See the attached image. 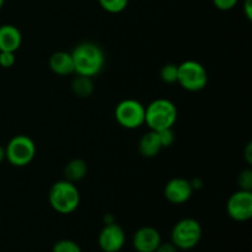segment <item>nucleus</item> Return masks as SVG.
Masks as SVG:
<instances>
[{
	"label": "nucleus",
	"instance_id": "obj_17",
	"mask_svg": "<svg viewBox=\"0 0 252 252\" xmlns=\"http://www.w3.org/2000/svg\"><path fill=\"white\" fill-rule=\"evenodd\" d=\"M129 0H98L101 7L110 14H120L127 7Z\"/></svg>",
	"mask_w": 252,
	"mask_h": 252
},
{
	"label": "nucleus",
	"instance_id": "obj_1",
	"mask_svg": "<svg viewBox=\"0 0 252 252\" xmlns=\"http://www.w3.org/2000/svg\"><path fill=\"white\" fill-rule=\"evenodd\" d=\"M71 57L74 62V73H76V75L94 78L105 65V53L101 47L93 42L78 44L71 52Z\"/></svg>",
	"mask_w": 252,
	"mask_h": 252
},
{
	"label": "nucleus",
	"instance_id": "obj_20",
	"mask_svg": "<svg viewBox=\"0 0 252 252\" xmlns=\"http://www.w3.org/2000/svg\"><path fill=\"white\" fill-rule=\"evenodd\" d=\"M239 186L240 189H245V191H252V171L250 169H245L240 172L239 175Z\"/></svg>",
	"mask_w": 252,
	"mask_h": 252
},
{
	"label": "nucleus",
	"instance_id": "obj_4",
	"mask_svg": "<svg viewBox=\"0 0 252 252\" xmlns=\"http://www.w3.org/2000/svg\"><path fill=\"white\" fill-rule=\"evenodd\" d=\"M36 157V144L29 135H15L5 148V159L15 167H25Z\"/></svg>",
	"mask_w": 252,
	"mask_h": 252
},
{
	"label": "nucleus",
	"instance_id": "obj_9",
	"mask_svg": "<svg viewBox=\"0 0 252 252\" xmlns=\"http://www.w3.org/2000/svg\"><path fill=\"white\" fill-rule=\"evenodd\" d=\"M126 244V233L118 224H105L98 235V246L103 252H120Z\"/></svg>",
	"mask_w": 252,
	"mask_h": 252
},
{
	"label": "nucleus",
	"instance_id": "obj_16",
	"mask_svg": "<svg viewBox=\"0 0 252 252\" xmlns=\"http://www.w3.org/2000/svg\"><path fill=\"white\" fill-rule=\"evenodd\" d=\"M71 90L79 97H89L93 95L95 86H94L93 78L84 75H76V78L71 81Z\"/></svg>",
	"mask_w": 252,
	"mask_h": 252
},
{
	"label": "nucleus",
	"instance_id": "obj_14",
	"mask_svg": "<svg viewBox=\"0 0 252 252\" xmlns=\"http://www.w3.org/2000/svg\"><path fill=\"white\" fill-rule=\"evenodd\" d=\"M138 149L142 157L144 158H154L157 157L160 153V150L162 149L161 142H160V138L158 132L155 130H149L148 133H145L139 140V144H138Z\"/></svg>",
	"mask_w": 252,
	"mask_h": 252
},
{
	"label": "nucleus",
	"instance_id": "obj_28",
	"mask_svg": "<svg viewBox=\"0 0 252 252\" xmlns=\"http://www.w3.org/2000/svg\"><path fill=\"white\" fill-rule=\"evenodd\" d=\"M4 2H5V0H0V9H1V7L4 6Z\"/></svg>",
	"mask_w": 252,
	"mask_h": 252
},
{
	"label": "nucleus",
	"instance_id": "obj_26",
	"mask_svg": "<svg viewBox=\"0 0 252 252\" xmlns=\"http://www.w3.org/2000/svg\"><path fill=\"white\" fill-rule=\"evenodd\" d=\"M245 159L248 161V164H252V144L249 143L248 147L245 149Z\"/></svg>",
	"mask_w": 252,
	"mask_h": 252
},
{
	"label": "nucleus",
	"instance_id": "obj_11",
	"mask_svg": "<svg viewBox=\"0 0 252 252\" xmlns=\"http://www.w3.org/2000/svg\"><path fill=\"white\" fill-rule=\"evenodd\" d=\"M161 243L160 233L153 226H143L133 235V248L137 252H155Z\"/></svg>",
	"mask_w": 252,
	"mask_h": 252
},
{
	"label": "nucleus",
	"instance_id": "obj_23",
	"mask_svg": "<svg viewBox=\"0 0 252 252\" xmlns=\"http://www.w3.org/2000/svg\"><path fill=\"white\" fill-rule=\"evenodd\" d=\"M238 1L239 0H213V4L217 9L221 11H229L236 6Z\"/></svg>",
	"mask_w": 252,
	"mask_h": 252
},
{
	"label": "nucleus",
	"instance_id": "obj_6",
	"mask_svg": "<svg viewBox=\"0 0 252 252\" xmlns=\"http://www.w3.org/2000/svg\"><path fill=\"white\" fill-rule=\"evenodd\" d=\"M177 83L187 91H201L208 83L206 68L196 61H186L179 65Z\"/></svg>",
	"mask_w": 252,
	"mask_h": 252
},
{
	"label": "nucleus",
	"instance_id": "obj_3",
	"mask_svg": "<svg viewBox=\"0 0 252 252\" xmlns=\"http://www.w3.org/2000/svg\"><path fill=\"white\" fill-rule=\"evenodd\" d=\"M48 201L52 208L59 214H70L80 204V193L73 182L68 180L57 181L49 189Z\"/></svg>",
	"mask_w": 252,
	"mask_h": 252
},
{
	"label": "nucleus",
	"instance_id": "obj_18",
	"mask_svg": "<svg viewBox=\"0 0 252 252\" xmlns=\"http://www.w3.org/2000/svg\"><path fill=\"white\" fill-rule=\"evenodd\" d=\"M177 71H179V65L171 63L165 64L160 69V78L166 84L177 83Z\"/></svg>",
	"mask_w": 252,
	"mask_h": 252
},
{
	"label": "nucleus",
	"instance_id": "obj_12",
	"mask_svg": "<svg viewBox=\"0 0 252 252\" xmlns=\"http://www.w3.org/2000/svg\"><path fill=\"white\" fill-rule=\"evenodd\" d=\"M22 36L14 25L0 26V52H16L21 47Z\"/></svg>",
	"mask_w": 252,
	"mask_h": 252
},
{
	"label": "nucleus",
	"instance_id": "obj_8",
	"mask_svg": "<svg viewBox=\"0 0 252 252\" xmlns=\"http://www.w3.org/2000/svg\"><path fill=\"white\" fill-rule=\"evenodd\" d=\"M228 216L235 221H248L252 218V191L239 189L226 203Z\"/></svg>",
	"mask_w": 252,
	"mask_h": 252
},
{
	"label": "nucleus",
	"instance_id": "obj_7",
	"mask_svg": "<svg viewBox=\"0 0 252 252\" xmlns=\"http://www.w3.org/2000/svg\"><path fill=\"white\" fill-rule=\"evenodd\" d=\"M115 118L121 127L137 129L145 122V107L139 101L126 98L116 106Z\"/></svg>",
	"mask_w": 252,
	"mask_h": 252
},
{
	"label": "nucleus",
	"instance_id": "obj_5",
	"mask_svg": "<svg viewBox=\"0 0 252 252\" xmlns=\"http://www.w3.org/2000/svg\"><path fill=\"white\" fill-rule=\"evenodd\" d=\"M202 239V226L196 219L185 218L177 221L171 231V243L181 250H191Z\"/></svg>",
	"mask_w": 252,
	"mask_h": 252
},
{
	"label": "nucleus",
	"instance_id": "obj_13",
	"mask_svg": "<svg viewBox=\"0 0 252 252\" xmlns=\"http://www.w3.org/2000/svg\"><path fill=\"white\" fill-rule=\"evenodd\" d=\"M49 68L57 75H70L74 73V62L71 53L59 51L49 58Z\"/></svg>",
	"mask_w": 252,
	"mask_h": 252
},
{
	"label": "nucleus",
	"instance_id": "obj_10",
	"mask_svg": "<svg viewBox=\"0 0 252 252\" xmlns=\"http://www.w3.org/2000/svg\"><path fill=\"white\" fill-rule=\"evenodd\" d=\"M193 193V189L189 180L182 177L171 179L164 189V194L167 201L172 204H184L189 201Z\"/></svg>",
	"mask_w": 252,
	"mask_h": 252
},
{
	"label": "nucleus",
	"instance_id": "obj_15",
	"mask_svg": "<svg viewBox=\"0 0 252 252\" xmlns=\"http://www.w3.org/2000/svg\"><path fill=\"white\" fill-rule=\"evenodd\" d=\"M88 174V165L84 160L81 159H73L65 165L64 169V175H65V180L70 182H76L83 180Z\"/></svg>",
	"mask_w": 252,
	"mask_h": 252
},
{
	"label": "nucleus",
	"instance_id": "obj_25",
	"mask_svg": "<svg viewBox=\"0 0 252 252\" xmlns=\"http://www.w3.org/2000/svg\"><path fill=\"white\" fill-rule=\"evenodd\" d=\"M244 11L248 20H252V0H245L244 2Z\"/></svg>",
	"mask_w": 252,
	"mask_h": 252
},
{
	"label": "nucleus",
	"instance_id": "obj_24",
	"mask_svg": "<svg viewBox=\"0 0 252 252\" xmlns=\"http://www.w3.org/2000/svg\"><path fill=\"white\" fill-rule=\"evenodd\" d=\"M155 252H177V248L172 243H160Z\"/></svg>",
	"mask_w": 252,
	"mask_h": 252
},
{
	"label": "nucleus",
	"instance_id": "obj_21",
	"mask_svg": "<svg viewBox=\"0 0 252 252\" xmlns=\"http://www.w3.org/2000/svg\"><path fill=\"white\" fill-rule=\"evenodd\" d=\"M160 138V142H161L162 148H169L171 147L172 143L175 142V133L172 130V128H169V129H164L158 132Z\"/></svg>",
	"mask_w": 252,
	"mask_h": 252
},
{
	"label": "nucleus",
	"instance_id": "obj_22",
	"mask_svg": "<svg viewBox=\"0 0 252 252\" xmlns=\"http://www.w3.org/2000/svg\"><path fill=\"white\" fill-rule=\"evenodd\" d=\"M16 62L14 52H0V66L1 68H11Z\"/></svg>",
	"mask_w": 252,
	"mask_h": 252
},
{
	"label": "nucleus",
	"instance_id": "obj_27",
	"mask_svg": "<svg viewBox=\"0 0 252 252\" xmlns=\"http://www.w3.org/2000/svg\"><path fill=\"white\" fill-rule=\"evenodd\" d=\"M5 159V148L2 145H0V162L4 161Z\"/></svg>",
	"mask_w": 252,
	"mask_h": 252
},
{
	"label": "nucleus",
	"instance_id": "obj_19",
	"mask_svg": "<svg viewBox=\"0 0 252 252\" xmlns=\"http://www.w3.org/2000/svg\"><path fill=\"white\" fill-rule=\"evenodd\" d=\"M52 252H81V249L75 241L63 239V240H59L54 244Z\"/></svg>",
	"mask_w": 252,
	"mask_h": 252
},
{
	"label": "nucleus",
	"instance_id": "obj_2",
	"mask_svg": "<svg viewBox=\"0 0 252 252\" xmlns=\"http://www.w3.org/2000/svg\"><path fill=\"white\" fill-rule=\"evenodd\" d=\"M177 120V108L167 98H157L145 107V122L150 130L160 132L174 127Z\"/></svg>",
	"mask_w": 252,
	"mask_h": 252
}]
</instances>
